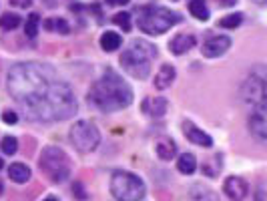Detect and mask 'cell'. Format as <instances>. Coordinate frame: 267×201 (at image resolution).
<instances>
[{
  "label": "cell",
  "mask_w": 267,
  "mask_h": 201,
  "mask_svg": "<svg viewBox=\"0 0 267 201\" xmlns=\"http://www.w3.org/2000/svg\"><path fill=\"white\" fill-rule=\"evenodd\" d=\"M175 77H177L175 66H173V64H163V66L159 69V73L155 75V87L163 91V89H167V87L175 81Z\"/></svg>",
  "instance_id": "obj_15"
},
{
  "label": "cell",
  "mask_w": 267,
  "mask_h": 201,
  "mask_svg": "<svg viewBox=\"0 0 267 201\" xmlns=\"http://www.w3.org/2000/svg\"><path fill=\"white\" fill-rule=\"evenodd\" d=\"M179 20L181 16L175 10H169L165 6H145L139 14V28L149 36H157L167 32Z\"/></svg>",
  "instance_id": "obj_4"
},
{
  "label": "cell",
  "mask_w": 267,
  "mask_h": 201,
  "mask_svg": "<svg viewBox=\"0 0 267 201\" xmlns=\"http://www.w3.org/2000/svg\"><path fill=\"white\" fill-rule=\"evenodd\" d=\"M195 36L193 34H177L173 40H171V44H169V48H171V52L173 54H177V56H181V54H185L187 50H191L193 46H195Z\"/></svg>",
  "instance_id": "obj_13"
},
{
  "label": "cell",
  "mask_w": 267,
  "mask_h": 201,
  "mask_svg": "<svg viewBox=\"0 0 267 201\" xmlns=\"http://www.w3.org/2000/svg\"><path fill=\"white\" fill-rule=\"evenodd\" d=\"M2 119H4V123H6V125H16V123H18V117H16V113H14V111H4Z\"/></svg>",
  "instance_id": "obj_28"
},
{
  "label": "cell",
  "mask_w": 267,
  "mask_h": 201,
  "mask_svg": "<svg viewBox=\"0 0 267 201\" xmlns=\"http://www.w3.org/2000/svg\"><path fill=\"white\" fill-rule=\"evenodd\" d=\"M20 16L18 14H12V12H6V14H2L0 16V28H4V30H14L18 24H20Z\"/></svg>",
  "instance_id": "obj_23"
},
{
  "label": "cell",
  "mask_w": 267,
  "mask_h": 201,
  "mask_svg": "<svg viewBox=\"0 0 267 201\" xmlns=\"http://www.w3.org/2000/svg\"><path fill=\"white\" fill-rule=\"evenodd\" d=\"M223 191L231 201H243L249 193V185L241 177H227L223 183Z\"/></svg>",
  "instance_id": "obj_12"
},
{
  "label": "cell",
  "mask_w": 267,
  "mask_h": 201,
  "mask_svg": "<svg viewBox=\"0 0 267 201\" xmlns=\"http://www.w3.org/2000/svg\"><path fill=\"white\" fill-rule=\"evenodd\" d=\"M44 28L46 30H56L60 34H69L71 32V26H69V22L64 18H48L44 22Z\"/></svg>",
  "instance_id": "obj_21"
},
{
  "label": "cell",
  "mask_w": 267,
  "mask_h": 201,
  "mask_svg": "<svg viewBox=\"0 0 267 201\" xmlns=\"http://www.w3.org/2000/svg\"><path fill=\"white\" fill-rule=\"evenodd\" d=\"M89 103L103 113L121 111L133 103V89L123 81L119 73H115L113 69H107L105 75L91 87Z\"/></svg>",
  "instance_id": "obj_2"
},
{
  "label": "cell",
  "mask_w": 267,
  "mask_h": 201,
  "mask_svg": "<svg viewBox=\"0 0 267 201\" xmlns=\"http://www.w3.org/2000/svg\"><path fill=\"white\" fill-rule=\"evenodd\" d=\"M229 46H231V38L229 36H209L205 42H203V56H207V58H217V56H221V54H225L227 50H229Z\"/></svg>",
  "instance_id": "obj_10"
},
{
  "label": "cell",
  "mask_w": 267,
  "mask_h": 201,
  "mask_svg": "<svg viewBox=\"0 0 267 201\" xmlns=\"http://www.w3.org/2000/svg\"><path fill=\"white\" fill-rule=\"evenodd\" d=\"M241 99L251 109L265 107V79L259 75H251L241 87Z\"/></svg>",
  "instance_id": "obj_8"
},
{
  "label": "cell",
  "mask_w": 267,
  "mask_h": 201,
  "mask_svg": "<svg viewBox=\"0 0 267 201\" xmlns=\"http://www.w3.org/2000/svg\"><path fill=\"white\" fill-rule=\"evenodd\" d=\"M253 2H255V4H259V6H265L267 0H253Z\"/></svg>",
  "instance_id": "obj_32"
},
{
  "label": "cell",
  "mask_w": 267,
  "mask_h": 201,
  "mask_svg": "<svg viewBox=\"0 0 267 201\" xmlns=\"http://www.w3.org/2000/svg\"><path fill=\"white\" fill-rule=\"evenodd\" d=\"M0 193H2V183H0Z\"/></svg>",
  "instance_id": "obj_35"
},
{
  "label": "cell",
  "mask_w": 267,
  "mask_h": 201,
  "mask_svg": "<svg viewBox=\"0 0 267 201\" xmlns=\"http://www.w3.org/2000/svg\"><path fill=\"white\" fill-rule=\"evenodd\" d=\"M8 177L16 183H26L30 179V169L24 163H12L8 167Z\"/></svg>",
  "instance_id": "obj_18"
},
{
  "label": "cell",
  "mask_w": 267,
  "mask_h": 201,
  "mask_svg": "<svg viewBox=\"0 0 267 201\" xmlns=\"http://www.w3.org/2000/svg\"><path fill=\"white\" fill-rule=\"evenodd\" d=\"M183 135L187 137V141H191L193 145H199V147H211L213 145V139L203 131L199 129L193 121H183Z\"/></svg>",
  "instance_id": "obj_11"
},
{
  "label": "cell",
  "mask_w": 267,
  "mask_h": 201,
  "mask_svg": "<svg viewBox=\"0 0 267 201\" xmlns=\"http://www.w3.org/2000/svg\"><path fill=\"white\" fill-rule=\"evenodd\" d=\"M189 12L197 18V20H207L209 18V8L205 4V0H191L189 2Z\"/></svg>",
  "instance_id": "obj_20"
},
{
  "label": "cell",
  "mask_w": 267,
  "mask_h": 201,
  "mask_svg": "<svg viewBox=\"0 0 267 201\" xmlns=\"http://www.w3.org/2000/svg\"><path fill=\"white\" fill-rule=\"evenodd\" d=\"M177 169H179L183 175L195 173V169H197V159H195V155H193V153H183V155L179 157V161H177Z\"/></svg>",
  "instance_id": "obj_19"
},
{
  "label": "cell",
  "mask_w": 267,
  "mask_h": 201,
  "mask_svg": "<svg viewBox=\"0 0 267 201\" xmlns=\"http://www.w3.org/2000/svg\"><path fill=\"white\" fill-rule=\"evenodd\" d=\"M143 109H145L151 117H163V115L167 113V109H169V103H167V99H163V97H155V99H147L145 105H143Z\"/></svg>",
  "instance_id": "obj_16"
},
{
  "label": "cell",
  "mask_w": 267,
  "mask_h": 201,
  "mask_svg": "<svg viewBox=\"0 0 267 201\" xmlns=\"http://www.w3.org/2000/svg\"><path fill=\"white\" fill-rule=\"evenodd\" d=\"M247 125H249L251 135H253L259 143H265L267 141V113H265V107L251 109V115H249Z\"/></svg>",
  "instance_id": "obj_9"
},
{
  "label": "cell",
  "mask_w": 267,
  "mask_h": 201,
  "mask_svg": "<svg viewBox=\"0 0 267 201\" xmlns=\"http://www.w3.org/2000/svg\"><path fill=\"white\" fill-rule=\"evenodd\" d=\"M155 151H157L159 159L171 161L177 155V145H175V141L171 137H159L157 143H155Z\"/></svg>",
  "instance_id": "obj_14"
},
{
  "label": "cell",
  "mask_w": 267,
  "mask_h": 201,
  "mask_svg": "<svg viewBox=\"0 0 267 201\" xmlns=\"http://www.w3.org/2000/svg\"><path fill=\"white\" fill-rule=\"evenodd\" d=\"M44 201H58V199H56V197H46Z\"/></svg>",
  "instance_id": "obj_33"
},
{
  "label": "cell",
  "mask_w": 267,
  "mask_h": 201,
  "mask_svg": "<svg viewBox=\"0 0 267 201\" xmlns=\"http://www.w3.org/2000/svg\"><path fill=\"white\" fill-rule=\"evenodd\" d=\"M71 141L81 153H91L101 143V133L91 121H77L71 127Z\"/></svg>",
  "instance_id": "obj_7"
},
{
  "label": "cell",
  "mask_w": 267,
  "mask_h": 201,
  "mask_svg": "<svg viewBox=\"0 0 267 201\" xmlns=\"http://www.w3.org/2000/svg\"><path fill=\"white\" fill-rule=\"evenodd\" d=\"M241 22H243V14L241 12H233V14L223 16L219 20V26H223V28H237Z\"/></svg>",
  "instance_id": "obj_24"
},
{
  "label": "cell",
  "mask_w": 267,
  "mask_h": 201,
  "mask_svg": "<svg viewBox=\"0 0 267 201\" xmlns=\"http://www.w3.org/2000/svg\"><path fill=\"white\" fill-rule=\"evenodd\" d=\"M121 44H123V38H121L117 32H113V30H107V32L101 36V48L107 50V52L119 50Z\"/></svg>",
  "instance_id": "obj_17"
},
{
  "label": "cell",
  "mask_w": 267,
  "mask_h": 201,
  "mask_svg": "<svg viewBox=\"0 0 267 201\" xmlns=\"http://www.w3.org/2000/svg\"><path fill=\"white\" fill-rule=\"evenodd\" d=\"M38 24H40V16L36 12H32L28 18H26V26H24V34L28 38H34L38 34Z\"/></svg>",
  "instance_id": "obj_22"
},
{
  "label": "cell",
  "mask_w": 267,
  "mask_h": 201,
  "mask_svg": "<svg viewBox=\"0 0 267 201\" xmlns=\"http://www.w3.org/2000/svg\"><path fill=\"white\" fill-rule=\"evenodd\" d=\"M38 165H40V171L54 183H62V181H66L71 177V159L58 147L42 149Z\"/></svg>",
  "instance_id": "obj_5"
},
{
  "label": "cell",
  "mask_w": 267,
  "mask_h": 201,
  "mask_svg": "<svg viewBox=\"0 0 267 201\" xmlns=\"http://www.w3.org/2000/svg\"><path fill=\"white\" fill-rule=\"evenodd\" d=\"M73 193H75V197L79 201H87V193H85L81 181H75V183H73Z\"/></svg>",
  "instance_id": "obj_27"
},
{
  "label": "cell",
  "mask_w": 267,
  "mask_h": 201,
  "mask_svg": "<svg viewBox=\"0 0 267 201\" xmlns=\"http://www.w3.org/2000/svg\"><path fill=\"white\" fill-rule=\"evenodd\" d=\"M113 22H115L119 28H123L125 32L131 30V14H129V12H119V14H115Z\"/></svg>",
  "instance_id": "obj_26"
},
{
  "label": "cell",
  "mask_w": 267,
  "mask_h": 201,
  "mask_svg": "<svg viewBox=\"0 0 267 201\" xmlns=\"http://www.w3.org/2000/svg\"><path fill=\"white\" fill-rule=\"evenodd\" d=\"M235 2H237V0H219V4H221V6H233Z\"/></svg>",
  "instance_id": "obj_31"
},
{
  "label": "cell",
  "mask_w": 267,
  "mask_h": 201,
  "mask_svg": "<svg viewBox=\"0 0 267 201\" xmlns=\"http://www.w3.org/2000/svg\"><path fill=\"white\" fill-rule=\"evenodd\" d=\"M2 165H4V163H2V159H0V169H2Z\"/></svg>",
  "instance_id": "obj_34"
},
{
  "label": "cell",
  "mask_w": 267,
  "mask_h": 201,
  "mask_svg": "<svg viewBox=\"0 0 267 201\" xmlns=\"http://www.w3.org/2000/svg\"><path fill=\"white\" fill-rule=\"evenodd\" d=\"M109 6H121V4H129V0H105Z\"/></svg>",
  "instance_id": "obj_30"
},
{
  "label": "cell",
  "mask_w": 267,
  "mask_h": 201,
  "mask_svg": "<svg viewBox=\"0 0 267 201\" xmlns=\"http://www.w3.org/2000/svg\"><path fill=\"white\" fill-rule=\"evenodd\" d=\"M0 149H2V153H6V155H14L16 151H18V141L14 139V137H4L2 141H0Z\"/></svg>",
  "instance_id": "obj_25"
},
{
  "label": "cell",
  "mask_w": 267,
  "mask_h": 201,
  "mask_svg": "<svg viewBox=\"0 0 267 201\" xmlns=\"http://www.w3.org/2000/svg\"><path fill=\"white\" fill-rule=\"evenodd\" d=\"M10 4L16 6V8H26V6L32 4V0H10Z\"/></svg>",
  "instance_id": "obj_29"
},
{
  "label": "cell",
  "mask_w": 267,
  "mask_h": 201,
  "mask_svg": "<svg viewBox=\"0 0 267 201\" xmlns=\"http://www.w3.org/2000/svg\"><path fill=\"white\" fill-rule=\"evenodd\" d=\"M157 56V48L145 40H135L121 54V66L135 79H147L151 73V58Z\"/></svg>",
  "instance_id": "obj_3"
},
{
  "label": "cell",
  "mask_w": 267,
  "mask_h": 201,
  "mask_svg": "<svg viewBox=\"0 0 267 201\" xmlns=\"http://www.w3.org/2000/svg\"><path fill=\"white\" fill-rule=\"evenodd\" d=\"M111 193L117 201H141L145 197V183L131 171H115L111 177Z\"/></svg>",
  "instance_id": "obj_6"
},
{
  "label": "cell",
  "mask_w": 267,
  "mask_h": 201,
  "mask_svg": "<svg viewBox=\"0 0 267 201\" xmlns=\"http://www.w3.org/2000/svg\"><path fill=\"white\" fill-rule=\"evenodd\" d=\"M8 93L32 121H62L77 113L71 87L42 62H18L8 73Z\"/></svg>",
  "instance_id": "obj_1"
}]
</instances>
